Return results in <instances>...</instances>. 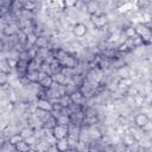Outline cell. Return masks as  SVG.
Listing matches in <instances>:
<instances>
[{
    "label": "cell",
    "instance_id": "1",
    "mask_svg": "<svg viewBox=\"0 0 152 152\" xmlns=\"http://www.w3.org/2000/svg\"><path fill=\"white\" fill-rule=\"evenodd\" d=\"M69 132H70V128L69 126H64V125H56L52 129H51V133H52V137L56 139V140H62V139H66L69 137Z\"/></svg>",
    "mask_w": 152,
    "mask_h": 152
},
{
    "label": "cell",
    "instance_id": "2",
    "mask_svg": "<svg viewBox=\"0 0 152 152\" xmlns=\"http://www.w3.org/2000/svg\"><path fill=\"white\" fill-rule=\"evenodd\" d=\"M69 97H70V101H71V104H74V106H77V107H84V102H86V100H87V97L82 94V91L80 90V89H76V90H74L70 95H69Z\"/></svg>",
    "mask_w": 152,
    "mask_h": 152
},
{
    "label": "cell",
    "instance_id": "3",
    "mask_svg": "<svg viewBox=\"0 0 152 152\" xmlns=\"http://www.w3.org/2000/svg\"><path fill=\"white\" fill-rule=\"evenodd\" d=\"M90 21L95 26V28H103L104 26L108 25V17L103 13L96 14V15H90Z\"/></svg>",
    "mask_w": 152,
    "mask_h": 152
},
{
    "label": "cell",
    "instance_id": "4",
    "mask_svg": "<svg viewBox=\"0 0 152 152\" xmlns=\"http://www.w3.org/2000/svg\"><path fill=\"white\" fill-rule=\"evenodd\" d=\"M59 63L63 65V68H64V69L72 70V69H75V68L77 66L78 61H77V57H76L74 53L68 52V55L64 57V59H63L62 62H59Z\"/></svg>",
    "mask_w": 152,
    "mask_h": 152
},
{
    "label": "cell",
    "instance_id": "5",
    "mask_svg": "<svg viewBox=\"0 0 152 152\" xmlns=\"http://www.w3.org/2000/svg\"><path fill=\"white\" fill-rule=\"evenodd\" d=\"M36 108L42 109V110L48 112V113H52L53 112V102L49 99H37Z\"/></svg>",
    "mask_w": 152,
    "mask_h": 152
},
{
    "label": "cell",
    "instance_id": "6",
    "mask_svg": "<svg viewBox=\"0 0 152 152\" xmlns=\"http://www.w3.org/2000/svg\"><path fill=\"white\" fill-rule=\"evenodd\" d=\"M72 33L77 38H83L88 33V26L84 23H76L72 26Z\"/></svg>",
    "mask_w": 152,
    "mask_h": 152
},
{
    "label": "cell",
    "instance_id": "7",
    "mask_svg": "<svg viewBox=\"0 0 152 152\" xmlns=\"http://www.w3.org/2000/svg\"><path fill=\"white\" fill-rule=\"evenodd\" d=\"M100 4L97 1H94V0H90V1H87L86 2V11L88 12L89 15H96V14H100Z\"/></svg>",
    "mask_w": 152,
    "mask_h": 152
},
{
    "label": "cell",
    "instance_id": "8",
    "mask_svg": "<svg viewBox=\"0 0 152 152\" xmlns=\"http://www.w3.org/2000/svg\"><path fill=\"white\" fill-rule=\"evenodd\" d=\"M150 116L146 114V113H138L135 116H134V125L135 127L138 128H142L148 121H150Z\"/></svg>",
    "mask_w": 152,
    "mask_h": 152
},
{
    "label": "cell",
    "instance_id": "9",
    "mask_svg": "<svg viewBox=\"0 0 152 152\" xmlns=\"http://www.w3.org/2000/svg\"><path fill=\"white\" fill-rule=\"evenodd\" d=\"M121 142H122L124 146L131 147V146H133V145L137 144V139L134 138L133 134H131V133H126L125 135H122V138H121Z\"/></svg>",
    "mask_w": 152,
    "mask_h": 152
},
{
    "label": "cell",
    "instance_id": "10",
    "mask_svg": "<svg viewBox=\"0 0 152 152\" xmlns=\"http://www.w3.org/2000/svg\"><path fill=\"white\" fill-rule=\"evenodd\" d=\"M55 145H56V147H57V150H58L59 152H66V151H69V150L71 148L70 142H69L68 139L57 140V141L55 142Z\"/></svg>",
    "mask_w": 152,
    "mask_h": 152
},
{
    "label": "cell",
    "instance_id": "11",
    "mask_svg": "<svg viewBox=\"0 0 152 152\" xmlns=\"http://www.w3.org/2000/svg\"><path fill=\"white\" fill-rule=\"evenodd\" d=\"M21 137H23V139L25 140V139H27V138H30V137H32V135H34L36 134V131L31 127V126H24V127H21L20 128V131L18 132Z\"/></svg>",
    "mask_w": 152,
    "mask_h": 152
},
{
    "label": "cell",
    "instance_id": "12",
    "mask_svg": "<svg viewBox=\"0 0 152 152\" xmlns=\"http://www.w3.org/2000/svg\"><path fill=\"white\" fill-rule=\"evenodd\" d=\"M56 119H57V124L58 125H64V126H69V127L71 125V118H70L69 114L61 113V114L56 115Z\"/></svg>",
    "mask_w": 152,
    "mask_h": 152
},
{
    "label": "cell",
    "instance_id": "13",
    "mask_svg": "<svg viewBox=\"0 0 152 152\" xmlns=\"http://www.w3.org/2000/svg\"><path fill=\"white\" fill-rule=\"evenodd\" d=\"M31 148H33L26 140H21L15 145V151L17 152H30Z\"/></svg>",
    "mask_w": 152,
    "mask_h": 152
},
{
    "label": "cell",
    "instance_id": "14",
    "mask_svg": "<svg viewBox=\"0 0 152 152\" xmlns=\"http://www.w3.org/2000/svg\"><path fill=\"white\" fill-rule=\"evenodd\" d=\"M63 70H64V68H63V65L57 61V59H55L51 64H50V72H51V75H55V74H59V72H63Z\"/></svg>",
    "mask_w": 152,
    "mask_h": 152
},
{
    "label": "cell",
    "instance_id": "15",
    "mask_svg": "<svg viewBox=\"0 0 152 152\" xmlns=\"http://www.w3.org/2000/svg\"><path fill=\"white\" fill-rule=\"evenodd\" d=\"M0 152H17V151H15V146L12 145V144L8 141V139H6V140H4V141L1 142Z\"/></svg>",
    "mask_w": 152,
    "mask_h": 152
},
{
    "label": "cell",
    "instance_id": "16",
    "mask_svg": "<svg viewBox=\"0 0 152 152\" xmlns=\"http://www.w3.org/2000/svg\"><path fill=\"white\" fill-rule=\"evenodd\" d=\"M39 87L43 88V89H50L51 86L53 84V78H52V75H48L43 81H40L39 83Z\"/></svg>",
    "mask_w": 152,
    "mask_h": 152
},
{
    "label": "cell",
    "instance_id": "17",
    "mask_svg": "<svg viewBox=\"0 0 152 152\" xmlns=\"http://www.w3.org/2000/svg\"><path fill=\"white\" fill-rule=\"evenodd\" d=\"M118 75L120 76V78H129L131 76V69L127 66H119L118 69Z\"/></svg>",
    "mask_w": 152,
    "mask_h": 152
},
{
    "label": "cell",
    "instance_id": "18",
    "mask_svg": "<svg viewBox=\"0 0 152 152\" xmlns=\"http://www.w3.org/2000/svg\"><path fill=\"white\" fill-rule=\"evenodd\" d=\"M124 33H125V37H126V38H133L134 36H137L135 26H133V25L126 26L125 30H124Z\"/></svg>",
    "mask_w": 152,
    "mask_h": 152
},
{
    "label": "cell",
    "instance_id": "19",
    "mask_svg": "<svg viewBox=\"0 0 152 152\" xmlns=\"http://www.w3.org/2000/svg\"><path fill=\"white\" fill-rule=\"evenodd\" d=\"M7 139H8V141H10L12 145H14V146H15L18 142H20L21 140H24V139H23V137H21L19 133H13V134H11Z\"/></svg>",
    "mask_w": 152,
    "mask_h": 152
},
{
    "label": "cell",
    "instance_id": "20",
    "mask_svg": "<svg viewBox=\"0 0 152 152\" xmlns=\"http://www.w3.org/2000/svg\"><path fill=\"white\" fill-rule=\"evenodd\" d=\"M36 8H37V2H36V1H32V0L24 1V10H25V11L33 12Z\"/></svg>",
    "mask_w": 152,
    "mask_h": 152
},
{
    "label": "cell",
    "instance_id": "21",
    "mask_svg": "<svg viewBox=\"0 0 152 152\" xmlns=\"http://www.w3.org/2000/svg\"><path fill=\"white\" fill-rule=\"evenodd\" d=\"M8 82H10V75L6 74V72L0 71V86H1L2 88H5Z\"/></svg>",
    "mask_w": 152,
    "mask_h": 152
},
{
    "label": "cell",
    "instance_id": "22",
    "mask_svg": "<svg viewBox=\"0 0 152 152\" xmlns=\"http://www.w3.org/2000/svg\"><path fill=\"white\" fill-rule=\"evenodd\" d=\"M133 100H134V104H137L138 107H141V106H144L146 102H145V96L144 95H141L140 93L138 94V95H135L134 97H133Z\"/></svg>",
    "mask_w": 152,
    "mask_h": 152
},
{
    "label": "cell",
    "instance_id": "23",
    "mask_svg": "<svg viewBox=\"0 0 152 152\" xmlns=\"http://www.w3.org/2000/svg\"><path fill=\"white\" fill-rule=\"evenodd\" d=\"M116 51H118V52H120V53H127V52H129V51H131V49L126 45V43H125V42H122V43H120V44L118 45Z\"/></svg>",
    "mask_w": 152,
    "mask_h": 152
},
{
    "label": "cell",
    "instance_id": "24",
    "mask_svg": "<svg viewBox=\"0 0 152 152\" xmlns=\"http://www.w3.org/2000/svg\"><path fill=\"white\" fill-rule=\"evenodd\" d=\"M11 70H12V68L8 65V63H7V61L6 59H2L1 61V69H0V71H2V72H6V74H11Z\"/></svg>",
    "mask_w": 152,
    "mask_h": 152
},
{
    "label": "cell",
    "instance_id": "25",
    "mask_svg": "<svg viewBox=\"0 0 152 152\" xmlns=\"http://www.w3.org/2000/svg\"><path fill=\"white\" fill-rule=\"evenodd\" d=\"M132 40H133V44H134V48H140V46H142L144 45V40H142V38L140 37V36H134L133 38H132Z\"/></svg>",
    "mask_w": 152,
    "mask_h": 152
},
{
    "label": "cell",
    "instance_id": "26",
    "mask_svg": "<svg viewBox=\"0 0 152 152\" xmlns=\"http://www.w3.org/2000/svg\"><path fill=\"white\" fill-rule=\"evenodd\" d=\"M77 6V1H70V0H65V1H63V7H64V10L66 8V10H69V8H72V7H76Z\"/></svg>",
    "mask_w": 152,
    "mask_h": 152
},
{
    "label": "cell",
    "instance_id": "27",
    "mask_svg": "<svg viewBox=\"0 0 152 152\" xmlns=\"http://www.w3.org/2000/svg\"><path fill=\"white\" fill-rule=\"evenodd\" d=\"M32 147H34L37 144H38V141H39V138H37V135L34 134V135H32V137H30V138H27V139H25Z\"/></svg>",
    "mask_w": 152,
    "mask_h": 152
},
{
    "label": "cell",
    "instance_id": "28",
    "mask_svg": "<svg viewBox=\"0 0 152 152\" xmlns=\"http://www.w3.org/2000/svg\"><path fill=\"white\" fill-rule=\"evenodd\" d=\"M141 131H142V133H150V132H152V120H150L142 128H140Z\"/></svg>",
    "mask_w": 152,
    "mask_h": 152
},
{
    "label": "cell",
    "instance_id": "29",
    "mask_svg": "<svg viewBox=\"0 0 152 152\" xmlns=\"http://www.w3.org/2000/svg\"><path fill=\"white\" fill-rule=\"evenodd\" d=\"M129 8H131V5L129 4H122V6H120L118 8V11L120 13H127V12H129Z\"/></svg>",
    "mask_w": 152,
    "mask_h": 152
},
{
    "label": "cell",
    "instance_id": "30",
    "mask_svg": "<svg viewBox=\"0 0 152 152\" xmlns=\"http://www.w3.org/2000/svg\"><path fill=\"white\" fill-rule=\"evenodd\" d=\"M48 75H49L48 72H45V71H42V70H39V71H38V83H39L40 81H43V80H44V78H45V77H46Z\"/></svg>",
    "mask_w": 152,
    "mask_h": 152
},
{
    "label": "cell",
    "instance_id": "31",
    "mask_svg": "<svg viewBox=\"0 0 152 152\" xmlns=\"http://www.w3.org/2000/svg\"><path fill=\"white\" fill-rule=\"evenodd\" d=\"M46 152H59V151L57 150V147H56V145H50Z\"/></svg>",
    "mask_w": 152,
    "mask_h": 152
},
{
    "label": "cell",
    "instance_id": "32",
    "mask_svg": "<svg viewBox=\"0 0 152 152\" xmlns=\"http://www.w3.org/2000/svg\"><path fill=\"white\" fill-rule=\"evenodd\" d=\"M146 25H147V27H148V28H150V30L152 31V19H151V20H150V21H148V23H147Z\"/></svg>",
    "mask_w": 152,
    "mask_h": 152
},
{
    "label": "cell",
    "instance_id": "33",
    "mask_svg": "<svg viewBox=\"0 0 152 152\" xmlns=\"http://www.w3.org/2000/svg\"><path fill=\"white\" fill-rule=\"evenodd\" d=\"M30 152H39L38 150H36V148H31V151Z\"/></svg>",
    "mask_w": 152,
    "mask_h": 152
}]
</instances>
